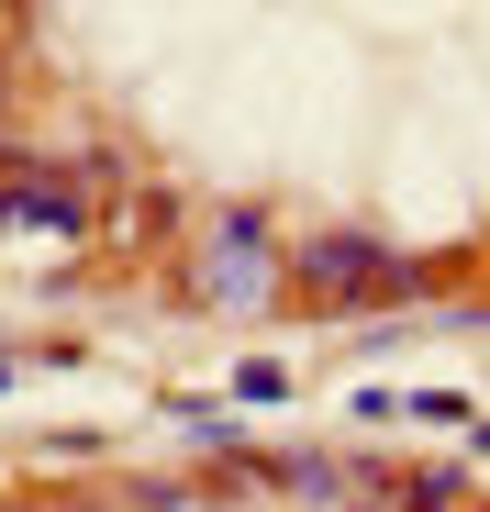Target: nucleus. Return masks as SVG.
<instances>
[{
    "mask_svg": "<svg viewBox=\"0 0 490 512\" xmlns=\"http://www.w3.org/2000/svg\"><path fill=\"white\" fill-rule=\"evenodd\" d=\"M212 301H268V223H257V212H223V245H212Z\"/></svg>",
    "mask_w": 490,
    "mask_h": 512,
    "instance_id": "obj_1",
    "label": "nucleus"
},
{
    "mask_svg": "<svg viewBox=\"0 0 490 512\" xmlns=\"http://www.w3.org/2000/svg\"><path fill=\"white\" fill-rule=\"evenodd\" d=\"M301 279H312L323 301H368L357 279H390V256H379V245H357V234H323V245L301 256Z\"/></svg>",
    "mask_w": 490,
    "mask_h": 512,
    "instance_id": "obj_2",
    "label": "nucleus"
}]
</instances>
